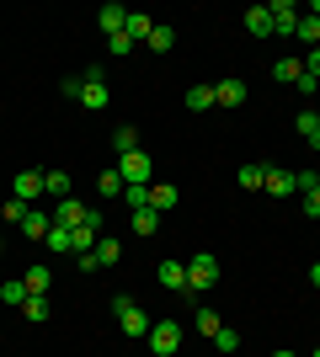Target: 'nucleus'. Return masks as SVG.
<instances>
[{
  "instance_id": "c03bdc74",
  "label": "nucleus",
  "mask_w": 320,
  "mask_h": 357,
  "mask_svg": "<svg viewBox=\"0 0 320 357\" xmlns=\"http://www.w3.org/2000/svg\"><path fill=\"white\" fill-rule=\"evenodd\" d=\"M315 123H320V107H315Z\"/></svg>"
},
{
  "instance_id": "1a4fd4ad",
  "label": "nucleus",
  "mask_w": 320,
  "mask_h": 357,
  "mask_svg": "<svg viewBox=\"0 0 320 357\" xmlns=\"http://www.w3.org/2000/svg\"><path fill=\"white\" fill-rule=\"evenodd\" d=\"M245 102V80H235V75H229V80H219V86H213V107H241Z\"/></svg>"
},
{
  "instance_id": "6e6552de",
  "label": "nucleus",
  "mask_w": 320,
  "mask_h": 357,
  "mask_svg": "<svg viewBox=\"0 0 320 357\" xmlns=\"http://www.w3.org/2000/svg\"><path fill=\"white\" fill-rule=\"evenodd\" d=\"M43 197H54V203L75 197V181H70V171H43Z\"/></svg>"
},
{
  "instance_id": "f257e3e1",
  "label": "nucleus",
  "mask_w": 320,
  "mask_h": 357,
  "mask_svg": "<svg viewBox=\"0 0 320 357\" xmlns=\"http://www.w3.org/2000/svg\"><path fill=\"white\" fill-rule=\"evenodd\" d=\"M118 176H123V187H150V181H155V160L144 155V149L118 155Z\"/></svg>"
},
{
  "instance_id": "7ed1b4c3",
  "label": "nucleus",
  "mask_w": 320,
  "mask_h": 357,
  "mask_svg": "<svg viewBox=\"0 0 320 357\" xmlns=\"http://www.w3.org/2000/svg\"><path fill=\"white\" fill-rule=\"evenodd\" d=\"M213 283H219V261H213L208 251H198L192 261H187V294L203 298V288H213Z\"/></svg>"
},
{
  "instance_id": "412c9836",
  "label": "nucleus",
  "mask_w": 320,
  "mask_h": 357,
  "mask_svg": "<svg viewBox=\"0 0 320 357\" xmlns=\"http://www.w3.org/2000/svg\"><path fill=\"white\" fill-rule=\"evenodd\" d=\"M182 102H187V112H208L213 107V86H187Z\"/></svg>"
},
{
  "instance_id": "37998d69",
  "label": "nucleus",
  "mask_w": 320,
  "mask_h": 357,
  "mask_svg": "<svg viewBox=\"0 0 320 357\" xmlns=\"http://www.w3.org/2000/svg\"><path fill=\"white\" fill-rule=\"evenodd\" d=\"M273 357H299V352H289V347H283V352H273Z\"/></svg>"
},
{
  "instance_id": "58836bf2",
  "label": "nucleus",
  "mask_w": 320,
  "mask_h": 357,
  "mask_svg": "<svg viewBox=\"0 0 320 357\" xmlns=\"http://www.w3.org/2000/svg\"><path fill=\"white\" fill-rule=\"evenodd\" d=\"M75 267L80 272H102V261H96V251H75Z\"/></svg>"
},
{
  "instance_id": "e433bc0d",
  "label": "nucleus",
  "mask_w": 320,
  "mask_h": 357,
  "mask_svg": "<svg viewBox=\"0 0 320 357\" xmlns=\"http://www.w3.org/2000/svg\"><path fill=\"white\" fill-rule=\"evenodd\" d=\"M294 128H299V139L315 134V128H320V123H315V107H310V112H299V118H294Z\"/></svg>"
},
{
  "instance_id": "72a5a7b5",
  "label": "nucleus",
  "mask_w": 320,
  "mask_h": 357,
  "mask_svg": "<svg viewBox=\"0 0 320 357\" xmlns=\"http://www.w3.org/2000/svg\"><path fill=\"white\" fill-rule=\"evenodd\" d=\"M213 347H219V352H241V331L219 326V336H213Z\"/></svg>"
},
{
  "instance_id": "39448f33",
  "label": "nucleus",
  "mask_w": 320,
  "mask_h": 357,
  "mask_svg": "<svg viewBox=\"0 0 320 357\" xmlns=\"http://www.w3.org/2000/svg\"><path fill=\"white\" fill-rule=\"evenodd\" d=\"M11 197H22V203H38V197H43V171H16L11 176Z\"/></svg>"
},
{
  "instance_id": "6ab92c4d",
  "label": "nucleus",
  "mask_w": 320,
  "mask_h": 357,
  "mask_svg": "<svg viewBox=\"0 0 320 357\" xmlns=\"http://www.w3.org/2000/svg\"><path fill=\"white\" fill-rule=\"evenodd\" d=\"M299 75H305V59H277L273 64V80H277V86H299Z\"/></svg>"
},
{
  "instance_id": "393cba45",
  "label": "nucleus",
  "mask_w": 320,
  "mask_h": 357,
  "mask_svg": "<svg viewBox=\"0 0 320 357\" xmlns=\"http://www.w3.org/2000/svg\"><path fill=\"white\" fill-rule=\"evenodd\" d=\"M22 283H27V294H48L54 272H48V267H27V272H22Z\"/></svg>"
},
{
  "instance_id": "cd10ccee",
  "label": "nucleus",
  "mask_w": 320,
  "mask_h": 357,
  "mask_svg": "<svg viewBox=\"0 0 320 357\" xmlns=\"http://www.w3.org/2000/svg\"><path fill=\"white\" fill-rule=\"evenodd\" d=\"M96 197H123V176H118V165L96 176Z\"/></svg>"
},
{
  "instance_id": "473e14b6",
  "label": "nucleus",
  "mask_w": 320,
  "mask_h": 357,
  "mask_svg": "<svg viewBox=\"0 0 320 357\" xmlns=\"http://www.w3.org/2000/svg\"><path fill=\"white\" fill-rule=\"evenodd\" d=\"M134 229H139V235H155V229H160V213H155V208H139L134 213Z\"/></svg>"
},
{
  "instance_id": "a19ab883",
  "label": "nucleus",
  "mask_w": 320,
  "mask_h": 357,
  "mask_svg": "<svg viewBox=\"0 0 320 357\" xmlns=\"http://www.w3.org/2000/svg\"><path fill=\"white\" fill-rule=\"evenodd\" d=\"M305 75H315V80H320V48H310V54H305Z\"/></svg>"
},
{
  "instance_id": "ddd939ff",
  "label": "nucleus",
  "mask_w": 320,
  "mask_h": 357,
  "mask_svg": "<svg viewBox=\"0 0 320 357\" xmlns=\"http://www.w3.org/2000/svg\"><path fill=\"white\" fill-rule=\"evenodd\" d=\"M48 229H54V213H43V208H27V219H22V235H27V240H43Z\"/></svg>"
},
{
  "instance_id": "f704fd0d",
  "label": "nucleus",
  "mask_w": 320,
  "mask_h": 357,
  "mask_svg": "<svg viewBox=\"0 0 320 357\" xmlns=\"http://www.w3.org/2000/svg\"><path fill=\"white\" fill-rule=\"evenodd\" d=\"M0 219H6V224H22V219H27V203H22V197H6Z\"/></svg>"
},
{
  "instance_id": "b1692460",
  "label": "nucleus",
  "mask_w": 320,
  "mask_h": 357,
  "mask_svg": "<svg viewBox=\"0 0 320 357\" xmlns=\"http://www.w3.org/2000/svg\"><path fill=\"white\" fill-rule=\"evenodd\" d=\"M150 48H155V54H171V48H176V27L155 22V32H150Z\"/></svg>"
},
{
  "instance_id": "f8f14e48",
  "label": "nucleus",
  "mask_w": 320,
  "mask_h": 357,
  "mask_svg": "<svg viewBox=\"0 0 320 357\" xmlns=\"http://www.w3.org/2000/svg\"><path fill=\"white\" fill-rule=\"evenodd\" d=\"M160 288L187 294V261H160Z\"/></svg>"
},
{
  "instance_id": "f3484780",
  "label": "nucleus",
  "mask_w": 320,
  "mask_h": 357,
  "mask_svg": "<svg viewBox=\"0 0 320 357\" xmlns=\"http://www.w3.org/2000/svg\"><path fill=\"white\" fill-rule=\"evenodd\" d=\"M123 32L134 38V43H150V32H155V22L144 11H128V22H123Z\"/></svg>"
},
{
  "instance_id": "aec40b11",
  "label": "nucleus",
  "mask_w": 320,
  "mask_h": 357,
  "mask_svg": "<svg viewBox=\"0 0 320 357\" xmlns=\"http://www.w3.org/2000/svg\"><path fill=\"white\" fill-rule=\"evenodd\" d=\"M219 326H224V320H219L213 310H203V304L192 310V331H198V336H208V342H213V336H219Z\"/></svg>"
},
{
  "instance_id": "9b49d317",
  "label": "nucleus",
  "mask_w": 320,
  "mask_h": 357,
  "mask_svg": "<svg viewBox=\"0 0 320 357\" xmlns=\"http://www.w3.org/2000/svg\"><path fill=\"white\" fill-rule=\"evenodd\" d=\"M107 102H112V96H107V80H80V107H91V112H102Z\"/></svg>"
},
{
  "instance_id": "c756f323",
  "label": "nucleus",
  "mask_w": 320,
  "mask_h": 357,
  "mask_svg": "<svg viewBox=\"0 0 320 357\" xmlns=\"http://www.w3.org/2000/svg\"><path fill=\"white\" fill-rule=\"evenodd\" d=\"M261 181H267V165L245 160V165H241V187H257V192H261Z\"/></svg>"
},
{
  "instance_id": "2f4dec72",
  "label": "nucleus",
  "mask_w": 320,
  "mask_h": 357,
  "mask_svg": "<svg viewBox=\"0 0 320 357\" xmlns=\"http://www.w3.org/2000/svg\"><path fill=\"white\" fill-rule=\"evenodd\" d=\"M150 187H155V181H150ZM150 187H123V203H128V208H150Z\"/></svg>"
},
{
  "instance_id": "c9c22d12",
  "label": "nucleus",
  "mask_w": 320,
  "mask_h": 357,
  "mask_svg": "<svg viewBox=\"0 0 320 357\" xmlns=\"http://www.w3.org/2000/svg\"><path fill=\"white\" fill-rule=\"evenodd\" d=\"M299 208H305V219H320V187H310V192H299Z\"/></svg>"
},
{
  "instance_id": "423d86ee",
  "label": "nucleus",
  "mask_w": 320,
  "mask_h": 357,
  "mask_svg": "<svg viewBox=\"0 0 320 357\" xmlns=\"http://www.w3.org/2000/svg\"><path fill=\"white\" fill-rule=\"evenodd\" d=\"M86 203H80V197H64V203H54V224H59V229H80V224H86Z\"/></svg>"
},
{
  "instance_id": "2eb2a0df",
  "label": "nucleus",
  "mask_w": 320,
  "mask_h": 357,
  "mask_svg": "<svg viewBox=\"0 0 320 357\" xmlns=\"http://www.w3.org/2000/svg\"><path fill=\"white\" fill-rule=\"evenodd\" d=\"M43 245H48L54 256H75V229H59V224H54V229L43 235Z\"/></svg>"
},
{
  "instance_id": "5701e85b",
  "label": "nucleus",
  "mask_w": 320,
  "mask_h": 357,
  "mask_svg": "<svg viewBox=\"0 0 320 357\" xmlns=\"http://www.w3.org/2000/svg\"><path fill=\"white\" fill-rule=\"evenodd\" d=\"M118 256H123L118 235H102V240H96V261H102V267H118Z\"/></svg>"
},
{
  "instance_id": "20e7f679",
  "label": "nucleus",
  "mask_w": 320,
  "mask_h": 357,
  "mask_svg": "<svg viewBox=\"0 0 320 357\" xmlns=\"http://www.w3.org/2000/svg\"><path fill=\"white\" fill-rule=\"evenodd\" d=\"M112 314H118V326H123V336H150V314L139 310L128 294H118L112 298Z\"/></svg>"
},
{
  "instance_id": "bb28decb",
  "label": "nucleus",
  "mask_w": 320,
  "mask_h": 357,
  "mask_svg": "<svg viewBox=\"0 0 320 357\" xmlns=\"http://www.w3.org/2000/svg\"><path fill=\"white\" fill-rule=\"evenodd\" d=\"M112 149H118V155H134V149H139V128H134V123H123L118 134H112Z\"/></svg>"
},
{
  "instance_id": "a878e982",
  "label": "nucleus",
  "mask_w": 320,
  "mask_h": 357,
  "mask_svg": "<svg viewBox=\"0 0 320 357\" xmlns=\"http://www.w3.org/2000/svg\"><path fill=\"white\" fill-rule=\"evenodd\" d=\"M294 38H299V43H310V48H320V16H299Z\"/></svg>"
},
{
  "instance_id": "a211bd4d",
  "label": "nucleus",
  "mask_w": 320,
  "mask_h": 357,
  "mask_svg": "<svg viewBox=\"0 0 320 357\" xmlns=\"http://www.w3.org/2000/svg\"><path fill=\"white\" fill-rule=\"evenodd\" d=\"M261 192L289 197V192H294V171H273V165H267V181H261Z\"/></svg>"
},
{
  "instance_id": "c85d7f7f",
  "label": "nucleus",
  "mask_w": 320,
  "mask_h": 357,
  "mask_svg": "<svg viewBox=\"0 0 320 357\" xmlns=\"http://www.w3.org/2000/svg\"><path fill=\"white\" fill-rule=\"evenodd\" d=\"M0 298L22 310V304H27V283H22V278H11V283H0Z\"/></svg>"
},
{
  "instance_id": "4be33fe9",
  "label": "nucleus",
  "mask_w": 320,
  "mask_h": 357,
  "mask_svg": "<svg viewBox=\"0 0 320 357\" xmlns=\"http://www.w3.org/2000/svg\"><path fill=\"white\" fill-rule=\"evenodd\" d=\"M22 314H27L32 326H43L48 314H54V310H48V294H27V304H22Z\"/></svg>"
},
{
  "instance_id": "f03ea898",
  "label": "nucleus",
  "mask_w": 320,
  "mask_h": 357,
  "mask_svg": "<svg viewBox=\"0 0 320 357\" xmlns=\"http://www.w3.org/2000/svg\"><path fill=\"white\" fill-rule=\"evenodd\" d=\"M182 336H187V331L176 326V320H155L144 342H150V352H155V357H176V352H182Z\"/></svg>"
},
{
  "instance_id": "79ce46f5",
  "label": "nucleus",
  "mask_w": 320,
  "mask_h": 357,
  "mask_svg": "<svg viewBox=\"0 0 320 357\" xmlns=\"http://www.w3.org/2000/svg\"><path fill=\"white\" fill-rule=\"evenodd\" d=\"M310 283H315V288H320V261H315V267H310Z\"/></svg>"
},
{
  "instance_id": "0eeeda50",
  "label": "nucleus",
  "mask_w": 320,
  "mask_h": 357,
  "mask_svg": "<svg viewBox=\"0 0 320 357\" xmlns=\"http://www.w3.org/2000/svg\"><path fill=\"white\" fill-rule=\"evenodd\" d=\"M267 11H273V32H283V38H294V27H299V11H294V0H273Z\"/></svg>"
},
{
  "instance_id": "49530a36",
  "label": "nucleus",
  "mask_w": 320,
  "mask_h": 357,
  "mask_svg": "<svg viewBox=\"0 0 320 357\" xmlns=\"http://www.w3.org/2000/svg\"><path fill=\"white\" fill-rule=\"evenodd\" d=\"M315 176H320V171H315Z\"/></svg>"
},
{
  "instance_id": "4468645a",
  "label": "nucleus",
  "mask_w": 320,
  "mask_h": 357,
  "mask_svg": "<svg viewBox=\"0 0 320 357\" xmlns=\"http://www.w3.org/2000/svg\"><path fill=\"white\" fill-rule=\"evenodd\" d=\"M245 32H251V38H273V11H267V6H251V11H245Z\"/></svg>"
},
{
  "instance_id": "dca6fc26",
  "label": "nucleus",
  "mask_w": 320,
  "mask_h": 357,
  "mask_svg": "<svg viewBox=\"0 0 320 357\" xmlns=\"http://www.w3.org/2000/svg\"><path fill=\"white\" fill-rule=\"evenodd\" d=\"M123 22H128V11H123V6H102V11H96V27H102L107 38H118Z\"/></svg>"
},
{
  "instance_id": "9d476101",
  "label": "nucleus",
  "mask_w": 320,
  "mask_h": 357,
  "mask_svg": "<svg viewBox=\"0 0 320 357\" xmlns=\"http://www.w3.org/2000/svg\"><path fill=\"white\" fill-rule=\"evenodd\" d=\"M176 203H182V192H176L171 181H155V187H150V208H155V213H171Z\"/></svg>"
},
{
  "instance_id": "7c9ffc66",
  "label": "nucleus",
  "mask_w": 320,
  "mask_h": 357,
  "mask_svg": "<svg viewBox=\"0 0 320 357\" xmlns=\"http://www.w3.org/2000/svg\"><path fill=\"white\" fill-rule=\"evenodd\" d=\"M134 38H128V32H118V38H107V54H112V59H128V54H134Z\"/></svg>"
},
{
  "instance_id": "ea45409f",
  "label": "nucleus",
  "mask_w": 320,
  "mask_h": 357,
  "mask_svg": "<svg viewBox=\"0 0 320 357\" xmlns=\"http://www.w3.org/2000/svg\"><path fill=\"white\" fill-rule=\"evenodd\" d=\"M80 80H107V64H102V59H91L86 70H80Z\"/></svg>"
},
{
  "instance_id": "a18cd8bd",
  "label": "nucleus",
  "mask_w": 320,
  "mask_h": 357,
  "mask_svg": "<svg viewBox=\"0 0 320 357\" xmlns=\"http://www.w3.org/2000/svg\"><path fill=\"white\" fill-rule=\"evenodd\" d=\"M310 357H320V347H315V352H310Z\"/></svg>"
},
{
  "instance_id": "4c0bfd02",
  "label": "nucleus",
  "mask_w": 320,
  "mask_h": 357,
  "mask_svg": "<svg viewBox=\"0 0 320 357\" xmlns=\"http://www.w3.org/2000/svg\"><path fill=\"white\" fill-rule=\"evenodd\" d=\"M310 187H320L315 171H294V192H310Z\"/></svg>"
}]
</instances>
